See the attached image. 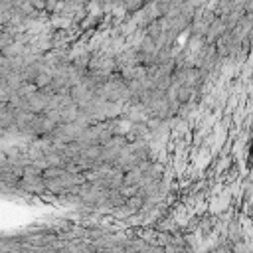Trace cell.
Returning <instances> with one entry per match:
<instances>
[{
  "mask_svg": "<svg viewBox=\"0 0 253 253\" xmlns=\"http://www.w3.org/2000/svg\"><path fill=\"white\" fill-rule=\"evenodd\" d=\"M245 253H253V249H249V251H245Z\"/></svg>",
  "mask_w": 253,
  "mask_h": 253,
  "instance_id": "2",
  "label": "cell"
},
{
  "mask_svg": "<svg viewBox=\"0 0 253 253\" xmlns=\"http://www.w3.org/2000/svg\"><path fill=\"white\" fill-rule=\"evenodd\" d=\"M214 253H234V251H232V249H230L228 245H221V247H217V249L214 251Z\"/></svg>",
  "mask_w": 253,
  "mask_h": 253,
  "instance_id": "1",
  "label": "cell"
}]
</instances>
